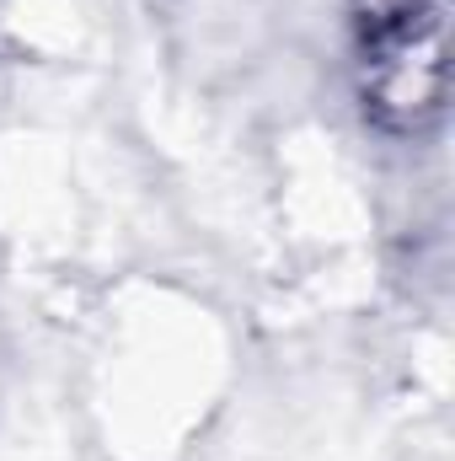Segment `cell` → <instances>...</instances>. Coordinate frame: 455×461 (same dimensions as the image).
Segmentation results:
<instances>
[{"label": "cell", "mask_w": 455, "mask_h": 461, "mask_svg": "<svg viewBox=\"0 0 455 461\" xmlns=\"http://www.w3.org/2000/svg\"><path fill=\"white\" fill-rule=\"evenodd\" d=\"M451 0H380L359 32V103L386 134H424L445 113Z\"/></svg>", "instance_id": "1"}]
</instances>
